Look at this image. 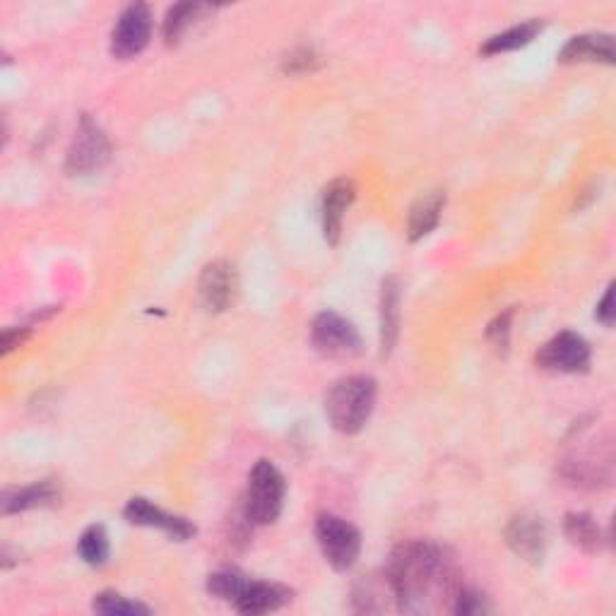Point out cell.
Listing matches in <instances>:
<instances>
[{"instance_id": "cell-12", "label": "cell", "mask_w": 616, "mask_h": 616, "mask_svg": "<svg viewBox=\"0 0 616 616\" xmlns=\"http://www.w3.org/2000/svg\"><path fill=\"white\" fill-rule=\"evenodd\" d=\"M356 198V188L350 178H335V181L323 190V231H326V241L335 246L340 241L342 234V222L347 210L352 208Z\"/></svg>"}, {"instance_id": "cell-4", "label": "cell", "mask_w": 616, "mask_h": 616, "mask_svg": "<svg viewBox=\"0 0 616 616\" xmlns=\"http://www.w3.org/2000/svg\"><path fill=\"white\" fill-rule=\"evenodd\" d=\"M316 540L326 562L335 570H350L362 554V535L352 523L323 513L316 520Z\"/></svg>"}, {"instance_id": "cell-22", "label": "cell", "mask_w": 616, "mask_h": 616, "mask_svg": "<svg viewBox=\"0 0 616 616\" xmlns=\"http://www.w3.org/2000/svg\"><path fill=\"white\" fill-rule=\"evenodd\" d=\"M92 609L97 614H106V616H136L142 614L148 616L152 614L150 607H144L140 602H133L128 598L118 595V592H102V595H97L92 602Z\"/></svg>"}, {"instance_id": "cell-20", "label": "cell", "mask_w": 616, "mask_h": 616, "mask_svg": "<svg viewBox=\"0 0 616 616\" xmlns=\"http://www.w3.org/2000/svg\"><path fill=\"white\" fill-rule=\"evenodd\" d=\"M208 5H200V3H178L174 8H169V13H166L164 20V41L174 47V43L181 41L190 27L196 25L200 20V15L208 13Z\"/></svg>"}, {"instance_id": "cell-18", "label": "cell", "mask_w": 616, "mask_h": 616, "mask_svg": "<svg viewBox=\"0 0 616 616\" xmlns=\"http://www.w3.org/2000/svg\"><path fill=\"white\" fill-rule=\"evenodd\" d=\"M564 532L568 542L582 549L586 554H595L602 546V532L590 513H568L564 520Z\"/></svg>"}, {"instance_id": "cell-17", "label": "cell", "mask_w": 616, "mask_h": 616, "mask_svg": "<svg viewBox=\"0 0 616 616\" xmlns=\"http://www.w3.org/2000/svg\"><path fill=\"white\" fill-rule=\"evenodd\" d=\"M445 208V193L443 190H431V193L422 196L410 210L407 219V237L410 241H419L439 227L441 212Z\"/></svg>"}, {"instance_id": "cell-13", "label": "cell", "mask_w": 616, "mask_h": 616, "mask_svg": "<svg viewBox=\"0 0 616 616\" xmlns=\"http://www.w3.org/2000/svg\"><path fill=\"white\" fill-rule=\"evenodd\" d=\"M291 602V590L279 586V582H265V580H246L239 598L234 600V607L241 614H267L275 612Z\"/></svg>"}, {"instance_id": "cell-21", "label": "cell", "mask_w": 616, "mask_h": 616, "mask_svg": "<svg viewBox=\"0 0 616 616\" xmlns=\"http://www.w3.org/2000/svg\"><path fill=\"white\" fill-rule=\"evenodd\" d=\"M77 554L87 566H104L109 562L111 544L104 525H89L77 540Z\"/></svg>"}, {"instance_id": "cell-19", "label": "cell", "mask_w": 616, "mask_h": 616, "mask_svg": "<svg viewBox=\"0 0 616 616\" xmlns=\"http://www.w3.org/2000/svg\"><path fill=\"white\" fill-rule=\"evenodd\" d=\"M542 25L537 20L530 22H523V25H515L506 32H501V35L489 37L485 41V47H481V55H499V53H506V51H515V49H523L528 47V43L540 35Z\"/></svg>"}, {"instance_id": "cell-9", "label": "cell", "mask_w": 616, "mask_h": 616, "mask_svg": "<svg viewBox=\"0 0 616 616\" xmlns=\"http://www.w3.org/2000/svg\"><path fill=\"white\" fill-rule=\"evenodd\" d=\"M239 277L229 261H212L203 267L198 279V294L210 313H222L237 301Z\"/></svg>"}, {"instance_id": "cell-15", "label": "cell", "mask_w": 616, "mask_h": 616, "mask_svg": "<svg viewBox=\"0 0 616 616\" xmlns=\"http://www.w3.org/2000/svg\"><path fill=\"white\" fill-rule=\"evenodd\" d=\"M400 332V282L395 277L384 279L380 287V356L395 350Z\"/></svg>"}, {"instance_id": "cell-3", "label": "cell", "mask_w": 616, "mask_h": 616, "mask_svg": "<svg viewBox=\"0 0 616 616\" xmlns=\"http://www.w3.org/2000/svg\"><path fill=\"white\" fill-rule=\"evenodd\" d=\"M287 481L271 461H257L249 475L243 496L246 520L253 525H273L285 508Z\"/></svg>"}, {"instance_id": "cell-10", "label": "cell", "mask_w": 616, "mask_h": 616, "mask_svg": "<svg viewBox=\"0 0 616 616\" xmlns=\"http://www.w3.org/2000/svg\"><path fill=\"white\" fill-rule=\"evenodd\" d=\"M123 515L130 525H140V528H156L172 537L176 542H186L196 535V525L181 515H172L162 511L160 506H154L150 499L136 496L126 503Z\"/></svg>"}, {"instance_id": "cell-5", "label": "cell", "mask_w": 616, "mask_h": 616, "mask_svg": "<svg viewBox=\"0 0 616 616\" xmlns=\"http://www.w3.org/2000/svg\"><path fill=\"white\" fill-rule=\"evenodd\" d=\"M311 344L316 352L330 360H344L362 352V338L350 320L340 313L323 311L311 323Z\"/></svg>"}, {"instance_id": "cell-2", "label": "cell", "mask_w": 616, "mask_h": 616, "mask_svg": "<svg viewBox=\"0 0 616 616\" xmlns=\"http://www.w3.org/2000/svg\"><path fill=\"white\" fill-rule=\"evenodd\" d=\"M326 417L335 431L354 436L372 419L376 405V380L372 376H344L328 388Z\"/></svg>"}, {"instance_id": "cell-16", "label": "cell", "mask_w": 616, "mask_h": 616, "mask_svg": "<svg viewBox=\"0 0 616 616\" xmlns=\"http://www.w3.org/2000/svg\"><path fill=\"white\" fill-rule=\"evenodd\" d=\"M61 499L59 487L53 481H37L32 487H22V489H8L3 491V499H0V508H3V515L10 513H22V511H32V508H43V506H53L55 501Z\"/></svg>"}, {"instance_id": "cell-25", "label": "cell", "mask_w": 616, "mask_h": 616, "mask_svg": "<svg viewBox=\"0 0 616 616\" xmlns=\"http://www.w3.org/2000/svg\"><path fill=\"white\" fill-rule=\"evenodd\" d=\"M612 299H614V287L609 285L607 287V291H604V297H602V301L598 304V320L602 323L604 328H612L614 326V309H612Z\"/></svg>"}, {"instance_id": "cell-24", "label": "cell", "mask_w": 616, "mask_h": 616, "mask_svg": "<svg viewBox=\"0 0 616 616\" xmlns=\"http://www.w3.org/2000/svg\"><path fill=\"white\" fill-rule=\"evenodd\" d=\"M511 318H513V311L506 313H499V316L489 323L487 328V338L494 342L499 350L501 347L508 344V335H511Z\"/></svg>"}, {"instance_id": "cell-23", "label": "cell", "mask_w": 616, "mask_h": 616, "mask_svg": "<svg viewBox=\"0 0 616 616\" xmlns=\"http://www.w3.org/2000/svg\"><path fill=\"white\" fill-rule=\"evenodd\" d=\"M453 612L473 616V614L489 612V607H487V602H485V595H479V592H475V590L461 588V590H457V595H455V602H453Z\"/></svg>"}, {"instance_id": "cell-8", "label": "cell", "mask_w": 616, "mask_h": 616, "mask_svg": "<svg viewBox=\"0 0 616 616\" xmlns=\"http://www.w3.org/2000/svg\"><path fill=\"white\" fill-rule=\"evenodd\" d=\"M111 156V142L106 133L99 128L89 116L80 118V126L75 130V138L68 150V162L65 169L71 174H92L99 172L109 162Z\"/></svg>"}, {"instance_id": "cell-7", "label": "cell", "mask_w": 616, "mask_h": 616, "mask_svg": "<svg viewBox=\"0 0 616 616\" xmlns=\"http://www.w3.org/2000/svg\"><path fill=\"white\" fill-rule=\"evenodd\" d=\"M535 364L542 372L554 374H578L590 366V344L578 332H558L544 342L535 354Z\"/></svg>"}, {"instance_id": "cell-26", "label": "cell", "mask_w": 616, "mask_h": 616, "mask_svg": "<svg viewBox=\"0 0 616 616\" xmlns=\"http://www.w3.org/2000/svg\"><path fill=\"white\" fill-rule=\"evenodd\" d=\"M29 338V328H22V330H5L3 332V354L13 352L15 347H20Z\"/></svg>"}, {"instance_id": "cell-14", "label": "cell", "mask_w": 616, "mask_h": 616, "mask_svg": "<svg viewBox=\"0 0 616 616\" xmlns=\"http://www.w3.org/2000/svg\"><path fill=\"white\" fill-rule=\"evenodd\" d=\"M558 63H614L612 35H578L558 53Z\"/></svg>"}, {"instance_id": "cell-1", "label": "cell", "mask_w": 616, "mask_h": 616, "mask_svg": "<svg viewBox=\"0 0 616 616\" xmlns=\"http://www.w3.org/2000/svg\"><path fill=\"white\" fill-rule=\"evenodd\" d=\"M386 580L393 590L398 609L410 614L439 612L448 602L453 609L461 590L455 564L445 549L422 540L395 549L386 568Z\"/></svg>"}, {"instance_id": "cell-6", "label": "cell", "mask_w": 616, "mask_h": 616, "mask_svg": "<svg viewBox=\"0 0 616 616\" xmlns=\"http://www.w3.org/2000/svg\"><path fill=\"white\" fill-rule=\"evenodd\" d=\"M152 37V13L144 3H130L111 29V55L130 61L148 49Z\"/></svg>"}, {"instance_id": "cell-11", "label": "cell", "mask_w": 616, "mask_h": 616, "mask_svg": "<svg viewBox=\"0 0 616 616\" xmlns=\"http://www.w3.org/2000/svg\"><path fill=\"white\" fill-rule=\"evenodd\" d=\"M506 542L515 554L530 564H542L546 554V528L537 515L520 513L511 518L506 528Z\"/></svg>"}]
</instances>
